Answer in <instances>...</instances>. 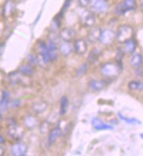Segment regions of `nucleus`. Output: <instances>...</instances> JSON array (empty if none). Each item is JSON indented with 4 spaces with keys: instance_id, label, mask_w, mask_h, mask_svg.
Listing matches in <instances>:
<instances>
[{
    "instance_id": "nucleus-1",
    "label": "nucleus",
    "mask_w": 143,
    "mask_h": 156,
    "mask_svg": "<svg viewBox=\"0 0 143 156\" xmlns=\"http://www.w3.org/2000/svg\"><path fill=\"white\" fill-rule=\"evenodd\" d=\"M121 68L120 64L113 62H109L101 66L100 72L103 76L108 79H113L119 76L120 74Z\"/></svg>"
},
{
    "instance_id": "nucleus-2",
    "label": "nucleus",
    "mask_w": 143,
    "mask_h": 156,
    "mask_svg": "<svg viewBox=\"0 0 143 156\" xmlns=\"http://www.w3.org/2000/svg\"><path fill=\"white\" fill-rule=\"evenodd\" d=\"M8 80L12 85H20L28 87L32 84L31 76H27L21 74L19 71H13L8 75Z\"/></svg>"
},
{
    "instance_id": "nucleus-3",
    "label": "nucleus",
    "mask_w": 143,
    "mask_h": 156,
    "mask_svg": "<svg viewBox=\"0 0 143 156\" xmlns=\"http://www.w3.org/2000/svg\"><path fill=\"white\" fill-rule=\"evenodd\" d=\"M134 30L129 25H121L116 32V41L119 43H125L134 38Z\"/></svg>"
},
{
    "instance_id": "nucleus-4",
    "label": "nucleus",
    "mask_w": 143,
    "mask_h": 156,
    "mask_svg": "<svg viewBox=\"0 0 143 156\" xmlns=\"http://www.w3.org/2000/svg\"><path fill=\"white\" fill-rule=\"evenodd\" d=\"M136 8H137L136 0H123L116 5L114 12L117 16H123L127 12L134 11Z\"/></svg>"
},
{
    "instance_id": "nucleus-5",
    "label": "nucleus",
    "mask_w": 143,
    "mask_h": 156,
    "mask_svg": "<svg viewBox=\"0 0 143 156\" xmlns=\"http://www.w3.org/2000/svg\"><path fill=\"white\" fill-rule=\"evenodd\" d=\"M24 134H25V130L22 126H18L16 123L9 124L6 131V135L11 140H13L14 142L20 141L24 137Z\"/></svg>"
},
{
    "instance_id": "nucleus-6",
    "label": "nucleus",
    "mask_w": 143,
    "mask_h": 156,
    "mask_svg": "<svg viewBox=\"0 0 143 156\" xmlns=\"http://www.w3.org/2000/svg\"><path fill=\"white\" fill-rule=\"evenodd\" d=\"M79 20L81 24L88 28H91L96 24V14L93 12L91 10H84L80 15H79Z\"/></svg>"
},
{
    "instance_id": "nucleus-7",
    "label": "nucleus",
    "mask_w": 143,
    "mask_h": 156,
    "mask_svg": "<svg viewBox=\"0 0 143 156\" xmlns=\"http://www.w3.org/2000/svg\"><path fill=\"white\" fill-rule=\"evenodd\" d=\"M90 5L95 14H103L109 10L107 0H91Z\"/></svg>"
},
{
    "instance_id": "nucleus-8",
    "label": "nucleus",
    "mask_w": 143,
    "mask_h": 156,
    "mask_svg": "<svg viewBox=\"0 0 143 156\" xmlns=\"http://www.w3.org/2000/svg\"><path fill=\"white\" fill-rule=\"evenodd\" d=\"M116 40V33H114L111 29H105L102 30L100 34V37L98 41L103 46H110Z\"/></svg>"
},
{
    "instance_id": "nucleus-9",
    "label": "nucleus",
    "mask_w": 143,
    "mask_h": 156,
    "mask_svg": "<svg viewBox=\"0 0 143 156\" xmlns=\"http://www.w3.org/2000/svg\"><path fill=\"white\" fill-rule=\"evenodd\" d=\"M40 119L34 114H27L23 119V126L27 130H34L40 126Z\"/></svg>"
},
{
    "instance_id": "nucleus-10",
    "label": "nucleus",
    "mask_w": 143,
    "mask_h": 156,
    "mask_svg": "<svg viewBox=\"0 0 143 156\" xmlns=\"http://www.w3.org/2000/svg\"><path fill=\"white\" fill-rule=\"evenodd\" d=\"M28 150V147L26 143L20 141H16L11 147V154L13 156H24L27 154Z\"/></svg>"
},
{
    "instance_id": "nucleus-11",
    "label": "nucleus",
    "mask_w": 143,
    "mask_h": 156,
    "mask_svg": "<svg viewBox=\"0 0 143 156\" xmlns=\"http://www.w3.org/2000/svg\"><path fill=\"white\" fill-rule=\"evenodd\" d=\"M77 35V33L74 29L70 27H63L60 30L59 32V37L63 41H69L71 42L72 41L75 39V37Z\"/></svg>"
},
{
    "instance_id": "nucleus-12",
    "label": "nucleus",
    "mask_w": 143,
    "mask_h": 156,
    "mask_svg": "<svg viewBox=\"0 0 143 156\" xmlns=\"http://www.w3.org/2000/svg\"><path fill=\"white\" fill-rule=\"evenodd\" d=\"M49 57L48 55V52L46 51H40L39 54L36 55V64L41 68V69H47L49 63H50Z\"/></svg>"
},
{
    "instance_id": "nucleus-13",
    "label": "nucleus",
    "mask_w": 143,
    "mask_h": 156,
    "mask_svg": "<svg viewBox=\"0 0 143 156\" xmlns=\"http://www.w3.org/2000/svg\"><path fill=\"white\" fill-rule=\"evenodd\" d=\"M16 11V4L13 0H6L2 7V15L5 18H10L14 14Z\"/></svg>"
},
{
    "instance_id": "nucleus-14",
    "label": "nucleus",
    "mask_w": 143,
    "mask_h": 156,
    "mask_svg": "<svg viewBox=\"0 0 143 156\" xmlns=\"http://www.w3.org/2000/svg\"><path fill=\"white\" fill-rule=\"evenodd\" d=\"M73 47H74V52L78 55H84L87 50H88V44L87 41L84 39H78L77 40L74 44H73Z\"/></svg>"
},
{
    "instance_id": "nucleus-15",
    "label": "nucleus",
    "mask_w": 143,
    "mask_h": 156,
    "mask_svg": "<svg viewBox=\"0 0 143 156\" xmlns=\"http://www.w3.org/2000/svg\"><path fill=\"white\" fill-rule=\"evenodd\" d=\"M48 55L49 57L50 62H55L58 58V48L56 43L49 41V42L48 44Z\"/></svg>"
},
{
    "instance_id": "nucleus-16",
    "label": "nucleus",
    "mask_w": 143,
    "mask_h": 156,
    "mask_svg": "<svg viewBox=\"0 0 143 156\" xmlns=\"http://www.w3.org/2000/svg\"><path fill=\"white\" fill-rule=\"evenodd\" d=\"M48 109V103L44 100H37L32 105V110L35 114L43 113Z\"/></svg>"
},
{
    "instance_id": "nucleus-17",
    "label": "nucleus",
    "mask_w": 143,
    "mask_h": 156,
    "mask_svg": "<svg viewBox=\"0 0 143 156\" xmlns=\"http://www.w3.org/2000/svg\"><path fill=\"white\" fill-rule=\"evenodd\" d=\"M124 44L123 47V53L127 54V55H133L135 51L136 48H137V42L133 38L131 40H129L127 41H126Z\"/></svg>"
},
{
    "instance_id": "nucleus-18",
    "label": "nucleus",
    "mask_w": 143,
    "mask_h": 156,
    "mask_svg": "<svg viewBox=\"0 0 143 156\" xmlns=\"http://www.w3.org/2000/svg\"><path fill=\"white\" fill-rule=\"evenodd\" d=\"M74 51V47L71 42L69 41H63V43L60 44L59 46V52L63 55V56H69L70 55L72 52Z\"/></svg>"
},
{
    "instance_id": "nucleus-19",
    "label": "nucleus",
    "mask_w": 143,
    "mask_h": 156,
    "mask_svg": "<svg viewBox=\"0 0 143 156\" xmlns=\"http://www.w3.org/2000/svg\"><path fill=\"white\" fill-rule=\"evenodd\" d=\"M91 125L96 130H98V131H103V130H113V127L108 124H105V122L98 119V118H93L92 120H91Z\"/></svg>"
},
{
    "instance_id": "nucleus-20",
    "label": "nucleus",
    "mask_w": 143,
    "mask_h": 156,
    "mask_svg": "<svg viewBox=\"0 0 143 156\" xmlns=\"http://www.w3.org/2000/svg\"><path fill=\"white\" fill-rule=\"evenodd\" d=\"M101 31L102 30L98 27H91L90 32L88 33V36H87L88 41L90 43H92V44L98 41L99 37H100Z\"/></svg>"
},
{
    "instance_id": "nucleus-21",
    "label": "nucleus",
    "mask_w": 143,
    "mask_h": 156,
    "mask_svg": "<svg viewBox=\"0 0 143 156\" xmlns=\"http://www.w3.org/2000/svg\"><path fill=\"white\" fill-rule=\"evenodd\" d=\"M88 86L92 91H100L105 87V82L103 80H91Z\"/></svg>"
},
{
    "instance_id": "nucleus-22",
    "label": "nucleus",
    "mask_w": 143,
    "mask_h": 156,
    "mask_svg": "<svg viewBox=\"0 0 143 156\" xmlns=\"http://www.w3.org/2000/svg\"><path fill=\"white\" fill-rule=\"evenodd\" d=\"M143 63V56L140 53H134L133 54L132 58L130 60V64L133 68L139 69Z\"/></svg>"
},
{
    "instance_id": "nucleus-23",
    "label": "nucleus",
    "mask_w": 143,
    "mask_h": 156,
    "mask_svg": "<svg viewBox=\"0 0 143 156\" xmlns=\"http://www.w3.org/2000/svg\"><path fill=\"white\" fill-rule=\"evenodd\" d=\"M57 126L61 131L62 136H64L70 132V129L71 127V122L66 119H61L58 122Z\"/></svg>"
},
{
    "instance_id": "nucleus-24",
    "label": "nucleus",
    "mask_w": 143,
    "mask_h": 156,
    "mask_svg": "<svg viewBox=\"0 0 143 156\" xmlns=\"http://www.w3.org/2000/svg\"><path fill=\"white\" fill-rule=\"evenodd\" d=\"M18 71L20 72L23 75H25V76H32L34 74L35 69H34V68L33 65H31L30 63H27L22 64L21 66H20V68L18 69Z\"/></svg>"
},
{
    "instance_id": "nucleus-25",
    "label": "nucleus",
    "mask_w": 143,
    "mask_h": 156,
    "mask_svg": "<svg viewBox=\"0 0 143 156\" xmlns=\"http://www.w3.org/2000/svg\"><path fill=\"white\" fill-rule=\"evenodd\" d=\"M59 136H62V133H61V131L60 129L58 128V126H56L55 128L51 129L50 132L48 133V142L49 145H53L55 142L56 141V140L58 139Z\"/></svg>"
},
{
    "instance_id": "nucleus-26",
    "label": "nucleus",
    "mask_w": 143,
    "mask_h": 156,
    "mask_svg": "<svg viewBox=\"0 0 143 156\" xmlns=\"http://www.w3.org/2000/svg\"><path fill=\"white\" fill-rule=\"evenodd\" d=\"M10 103V93L7 91H3L2 98L0 100V109L1 111H6Z\"/></svg>"
},
{
    "instance_id": "nucleus-27",
    "label": "nucleus",
    "mask_w": 143,
    "mask_h": 156,
    "mask_svg": "<svg viewBox=\"0 0 143 156\" xmlns=\"http://www.w3.org/2000/svg\"><path fill=\"white\" fill-rule=\"evenodd\" d=\"M69 105H70V101H69L68 97L66 96L63 97L60 100V115L61 116H64L65 114L67 113Z\"/></svg>"
},
{
    "instance_id": "nucleus-28",
    "label": "nucleus",
    "mask_w": 143,
    "mask_h": 156,
    "mask_svg": "<svg viewBox=\"0 0 143 156\" xmlns=\"http://www.w3.org/2000/svg\"><path fill=\"white\" fill-rule=\"evenodd\" d=\"M100 55V50L98 49V48H94V49L90 53V55H89V56H88V62H89L90 63H95V62L98 60Z\"/></svg>"
},
{
    "instance_id": "nucleus-29",
    "label": "nucleus",
    "mask_w": 143,
    "mask_h": 156,
    "mask_svg": "<svg viewBox=\"0 0 143 156\" xmlns=\"http://www.w3.org/2000/svg\"><path fill=\"white\" fill-rule=\"evenodd\" d=\"M130 90H143V82L141 81H131L128 83Z\"/></svg>"
},
{
    "instance_id": "nucleus-30",
    "label": "nucleus",
    "mask_w": 143,
    "mask_h": 156,
    "mask_svg": "<svg viewBox=\"0 0 143 156\" xmlns=\"http://www.w3.org/2000/svg\"><path fill=\"white\" fill-rule=\"evenodd\" d=\"M40 131L42 134L45 133H48L51 130V124L48 121H43L41 123H40Z\"/></svg>"
},
{
    "instance_id": "nucleus-31",
    "label": "nucleus",
    "mask_w": 143,
    "mask_h": 156,
    "mask_svg": "<svg viewBox=\"0 0 143 156\" xmlns=\"http://www.w3.org/2000/svg\"><path fill=\"white\" fill-rule=\"evenodd\" d=\"M88 69H89V65H88V63H83L82 65H80V67H79L78 69H77V77H81V76H84L86 73H87Z\"/></svg>"
},
{
    "instance_id": "nucleus-32",
    "label": "nucleus",
    "mask_w": 143,
    "mask_h": 156,
    "mask_svg": "<svg viewBox=\"0 0 143 156\" xmlns=\"http://www.w3.org/2000/svg\"><path fill=\"white\" fill-rule=\"evenodd\" d=\"M119 116L120 118H121L122 120L126 121L127 123H130V124H134V123H140V121H138L136 119H127V118H125L124 116H122V114L119 113Z\"/></svg>"
},
{
    "instance_id": "nucleus-33",
    "label": "nucleus",
    "mask_w": 143,
    "mask_h": 156,
    "mask_svg": "<svg viewBox=\"0 0 143 156\" xmlns=\"http://www.w3.org/2000/svg\"><path fill=\"white\" fill-rule=\"evenodd\" d=\"M91 0H78V4L81 7L86 8L91 5Z\"/></svg>"
},
{
    "instance_id": "nucleus-34",
    "label": "nucleus",
    "mask_w": 143,
    "mask_h": 156,
    "mask_svg": "<svg viewBox=\"0 0 143 156\" xmlns=\"http://www.w3.org/2000/svg\"><path fill=\"white\" fill-rule=\"evenodd\" d=\"M28 63H30L31 65H35L36 64V55H29L28 56Z\"/></svg>"
},
{
    "instance_id": "nucleus-35",
    "label": "nucleus",
    "mask_w": 143,
    "mask_h": 156,
    "mask_svg": "<svg viewBox=\"0 0 143 156\" xmlns=\"http://www.w3.org/2000/svg\"><path fill=\"white\" fill-rule=\"evenodd\" d=\"M5 142H6L5 137L4 135L0 134V144H1V145H4V144H5Z\"/></svg>"
},
{
    "instance_id": "nucleus-36",
    "label": "nucleus",
    "mask_w": 143,
    "mask_h": 156,
    "mask_svg": "<svg viewBox=\"0 0 143 156\" xmlns=\"http://www.w3.org/2000/svg\"><path fill=\"white\" fill-rule=\"evenodd\" d=\"M5 149L3 147V145L0 144V156L5 155Z\"/></svg>"
},
{
    "instance_id": "nucleus-37",
    "label": "nucleus",
    "mask_w": 143,
    "mask_h": 156,
    "mask_svg": "<svg viewBox=\"0 0 143 156\" xmlns=\"http://www.w3.org/2000/svg\"><path fill=\"white\" fill-rule=\"evenodd\" d=\"M3 50H4V44L2 42H0V55L3 53Z\"/></svg>"
},
{
    "instance_id": "nucleus-38",
    "label": "nucleus",
    "mask_w": 143,
    "mask_h": 156,
    "mask_svg": "<svg viewBox=\"0 0 143 156\" xmlns=\"http://www.w3.org/2000/svg\"><path fill=\"white\" fill-rule=\"evenodd\" d=\"M140 7H141V10L143 12V0L141 1V6H140Z\"/></svg>"
},
{
    "instance_id": "nucleus-39",
    "label": "nucleus",
    "mask_w": 143,
    "mask_h": 156,
    "mask_svg": "<svg viewBox=\"0 0 143 156\" xmlns=\"http://www.w3.org/2000/svg\"><path fill=\"white\" fill-rule=\"evenodd\" d=\"M3 119V114H2V112L0 111V121H2Z\"/></svg>"
},
{
    "instance_id": "nucleus-40",
    "label": "nucleus",
    "mask_w": 143,
    "mask_h": 156,
    "mask_svg": "<svg viewBox=\"0 0 143 156\" xmlns=\"http://www.w3.org/2000/svg\"><path fill=\"white\" fill-rule=\"evenodd\" d=\"M2 16H3V15H2V8L0 7V18H1Z\"/></svg>"
},
{
    "instance_id": "nucleus-41",
    "label": "nucleus",
    "mask_w": 143,
    "mask_h": 156,
    "mask_svg": "<svg viewBox=\"0 0 143 156\" xmlns=\"http://www.w3.org/2000/svg\"><path fill=\"white\" fill-rule=\"evenodd\" d=\"M1 128H2V126H1V124H0V130H1Z\"/></svg>"
}]
</instances>
